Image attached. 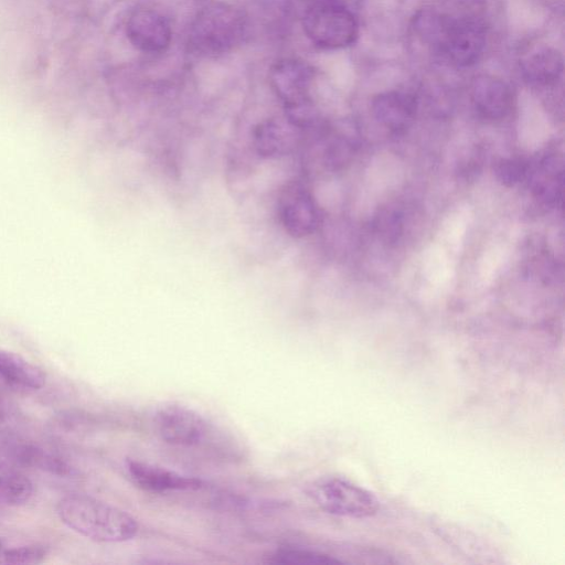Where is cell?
<instances>
[{"label":"cell","instance_id":"cell-19","mask_svg":"<svg viewBox=\"0 0 565 565\" xmlns=\"http://www.w3.org/2000/svg\"><path fill=\"white\" fill-rule=\"evenodd\" d=\"M47 555V550L42 545H21L8 547L3 564L28 565L42 563Z\"/></svg>","mask_w":565,"mask_h":565},{"label":"cell","instance_id":"cell-12","mask_svg":"<svg viewBox=\"0 0 565 565\" xmlns=\"http://www.w3.org/2000/svg\"><path fill=\"white\" fill-rule=\"evenodd\" d=\"M416 110L415 96L404 90H387L377 94L372 100V113L376 120L394 132L408 128Z\"/></svg>","mask_w":565,"mask_h":565},{"label":"cell","instance_id":"cell-13","mask_svg":"<svg viewBox=\"0 0 565 565\" xmlns=\"http://www.w3.org/2000/svg\"><path fill=\"white\" fill-rule=\"evenodd\" d=\"M520 70L524 79L531 85L553 86L563 74V56L552 46L535 45L522 55Z\"/></svg>","mask_w":565,"mask_h":565},{"label":"cell","instance_id":"cell-3","mask_svg":"<svg viewBox=\"0 0 565 565\" xmlns=\"http://www.w3.org/2000/svg\"><path fill=\"white\" fill-rule=\"evenodd\" d=\"M429 45L459 67L479 61L486 46V26L473 15L452 17L438 13Z\"/></svg>","mask_w":565,"mask_h":565},{"label":"cell","instance_id":"cell-23","mask_svg":"<svg viewBox=\"0 0 565 565\" xmlns=\"http://www.w3.org/2000/svg\"><path fill=\"white\" fill-rule=\"evenodd\" d=\"M7 548L8 547L6 546L4 542L0 539V564H3V558H4Z\"/></svg>","mask_w":565,"mask_h":565},{"label":"cell","instance_id":"cell-2","mask_svg":"<svg viewBox=\"0 0 565 565\" xmlns=\"http://www.w3.org/2000/svg\"><path fill=\"white\" fill-rule=\"evenodd\" d=\"M247 33L245 14L225 2L202 8L191 22L190 47L200 55H220L238 46Z\"/></svg>","mask_w":565,"mask_h":565},{"label":"cell","instance_id":"cell-9","mask_svg":"<svg viewBox=\"0 0 565 565\" xmlns=\"http://www.w3.org/2000/svg\"><path fill=\"white\" fill-rule=\"evenodd\" d=\"M130 43L143 53L164 52L171 44L172 30L168 20L151 9L132 12L126 24Z\"/></svg>","mask_w":565,"mask_h":565},{"label":"cell","instance_id":"cell-21","mask_svg":"<svg viewBox=\"0 0 565 565\" xmlns=\"http://www.w3.org/2000/svg\"><path fill=\"white\" fill-rule=\"evenodd\" d=\"M8 417V407L6 402L0 397V423L4 422Z\"/></svg>","mask_w":565,"mask_h":565},{"label":"cell","instance_id":"cell-5","mask_svg":"<svg viewBox=\"0 0 565 565\" xmlns=\"http://www.w3.org/2000/svg\"><path fill=\"white\" fill-rule=\"evenodd\" d=\"M302 28L307 38L324 50L348 47L359 36L355 17L341 3L309 4L302 17Z\"/></svg>","mask_w":565,"mask_h":565},{"label":"cell","instance_id":"cell-11","mask_svg":"<svg viewBox=\"0 0 565 565\" xmlns=\"http://www.w3.org/2000/svg\"><path fill=\"white\" fill-rule=\"evenodd\" d=\"M476 110L484 118L501 119L510 114L514 95L509 84L492 75H480L471 85Z\"/></svg>","mask_w":565,"mask_h":565},{"label":"cell","instance_id":"cell-14","mask_svg":"<svg viewBox=\"0 0 565 565\" xmlns=\"http://www.w3.org/2000/svg\"><path fill=\"white\" fill-rule=\"evenodd\" d=\"M45 372L20 354L0 349V384L19 392L41 390Z\"/></svg>","mask_w":565,"mask_h":565},{"label":"cell","instance_id":"cell-20","mask_svg":"<svg viewBox=\"0 0 565 565\" xmlns=\"http://www.w3.org/2000/svg\"><path fill=\"white\" fill-rule=\"evenodd\" d=\"M527 173V166L518 159H503L498 162L495 174L505 185H514L522 181Z\"/></svg>","mask_w":565,"mask_h":565},{"label":"cell","instance_id":"cell-8","mask_svg":"<svg viewBox=\"0 0 565 565\" xmlns=\"http://www.w3.org/2000/svg\"><path fill=\"white\" fill-rule=\"evenodd\" d=\"M278 214L285 230L295 237L311 234L319 224L316 202L300 184H290L282 191Z\"/></svg>","mask_w":565,"mask_h":565},{"label":"cell","instance_id":"cell-18","mask_svg":"<svg viewBox=\"0 0 565 565\" xmlns=\"http://www.w3.org/2000/svg\"><path fill=\"white\" fill-rule=\"evenodd\" d=\"M268 563L292 565H331L341 563V561L328 554L316 551L284 547L275 551L268 557Z\"/></svg>","mask_w":565,"mask_h":565},{"label":"cell","instance_id":"cell-4","mask_svg":"<svg viewBox=\"0 0 565 565\" xmlns=\"http://www.w3.org/2000/svg\"><path fill=\"white\" fill-rule=\"evenodd\" d=\"M307 493L323 511L339 516L364 519L380 508L372 492L340 477L317 479L308 486Z\"/></svg>","mask_w":565,"mask_h":565},{"label":"cell","instance_id":"cell-7","mask_svg":"<svg viewBox=\"0 0 565 565\" xmlns=\"http://www.w3.org/2000/svg\"><path fill=\"white\" fill-rule=\"evenodd\" d=\"M154 426L162 440L175 446L198 445L206 434V422L198 412L174 403L157 411Z\"/></svg>","mask_w":565,"mask_h":565},{"label":"cell","instance_id":"cell-16","mask_svg":"<svg viewBox=\"0 0 565 565\" xmlns=\"http://www.w3.org/2000/svg\"><path fill=\"white\" fill-rule=\"evenodd\" d=\"M33 493V484L21 471L0 461V504L21 505Z\"/></svg>","mask_w":565,"mask_h":565},{"label":"cell","instance_id":"cell-10","mask_svg":"<svg viewBox=\"0 0 565 565\" xmlns=\"http://www.w3.org/2000/svg\"><path fill=\"white\" fill-rule=\"evenodd\" d=\"M126 468L138 487L151 492L186 491L202 487L199 478L140 460L127 459Z\"/></svg>","mask_w":565,"mask_h":565},{"label":"cell","instance_id":"cell-6","mask_svg":"<svg viewBox=\"0 0 565 565\" xmlns=\"http://www.w3.org/2000/svg\"><path fill=\"white\" fill-rule=\"evenodd\" d=\"M315 71L307 62L298 58H281L269 71V82L279 99L294 115L295 120L309 107L310 87Z\"/></svg>","mask_w":565,"mask_h":565},{"label":"cell","instance_id":"cell-15","mask_svg":"<svg viewBox=\"0 0 565 565\" xmlns=\"http://www.w3.org/2000/svg\"><path fill=\"white\" fill-rule=\"evenodd\" d=\"M8 452L25 466L57 476H70L73 473V468L63 458L36 445L13 441L11 445L9 444Z\"/></svg>","mask_w":565,"mask_h":565},{"label":"cell","instance_id":"cell-17","mask_svg":"<svg viewBox=\"0 0 565 565\" xmlns=\"http://www.w3.org/2000/svg\"><path fill=\"white\" fill-rule=\"evenodd\" d=\"M256 140L259 153L282 154L291 148V127L277 121H268L258 128Z\"/></svg>","mask_w":565,"mask_h":565},{"label":"cell","instance_id":"cell-22","mask_svg":"<svg viewBox=\"0 0 565 565\" xmlns=\"http://www.w3.org/2000/svg\"><path fill=\"white\" fill-rule=\"evenodd\" d=\"M309 1V4H313V3H341V4H344L342 2V0H308Z\"/></svg>","mask_w":565,"mask_h":565},{"label":"cell","instance_id":"cell-1","mask_svg":"<svg viewBox=\"0 0 565 565\" xmlns=\"http://www.w3.org/2000/svg\"><path fill=\"white\" fill-rule=\"evenodd\" d=\"M56 513L67 527L96 542H126L138 532L129 513L85 494L65 495L57 502Z\"/></svg>","mask_w":565,"mask_h":565}]
</instances>
